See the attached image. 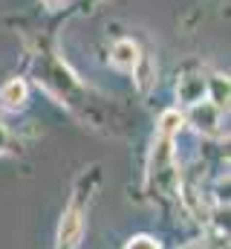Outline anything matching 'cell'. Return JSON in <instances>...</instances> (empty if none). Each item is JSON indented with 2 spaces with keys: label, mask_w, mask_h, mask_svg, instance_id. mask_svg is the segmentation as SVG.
I'll return each mask as SVG.
<instances>
[{
  "label": "cell",
  "mask_w": 231,
  "mask_h": 249,
  "mask_svg": "<svg viewBox=\"0 0 231 249\" xmlns=\"http://www.w3.org/2000/svg\"><path fill=\"white\" fill-rule=\"evenodd\" d=\"M113 64L118 67V70H133L136 64H139V58H142V53H139V47L133 44V41H116L113 44Z\"/></svg>",
  "instance_id": "cell-4"
},
{
  "label": "cell",
  "mask_w": 231,
  "mask_h": 249,
  "mask_svg": "<svg viewBox=\"0 0 231 249\" xmlns=\"http://www.w3.org/2000/svg\"><path fill=\"white\" fill-rule=\"evenodd\" d=\"M188 122L194 124L199 133H220V107H214L211 102H197L191 105V113H188Z\"/></svg>",
  "instance_id": "cell-1"
},
{
  "label": "cell",
  "mask_w": 231,
  "mask_h": 249,
  "mask_svg": "<svg viewBox=\"0 0 231 249\" xmlns=\"http://www.w3.org/2000/svg\"><path fill=\"white\" fill-rule=\"evenodd\" d=\"M6 145H9V136H6V130L0 127V151H6Z\"/></svg>",
  "instance_id": "cell-11"
},
{
  "label": "cell",
  "mask_w": 231,
  "mask_h": 249,
  "mask_svg": "<svg viewBox=\"0 0 231 249\" xmlns=\"http://www.w3.org/2000/svg\"><path fill=\"white\" fill-rule=\"evenodd\" d=\"M127 249H162L159 247V241H153V238H148V235H139V238H133Z\"/></svg>",
  "instance_id": "cell-10"
},
{
  "label": "cell",
  "mask_w": 231,
  "mask_h": 249,
  "mask_svg": "<svg viewBox=\"0 0 231 249\" xmlns=\"http://www.w3.org/2000/svg\"><path fill=\"white\" fill-rule=\"evenodd\" d=\"M133 72H136V87H139L142 93H148V90L153 87V61L142 55L139 64L133 67Z\"/></svg>",
  "instance_id": "cell-8"
},
{
  "label": "cell",
  "mask_w": 231,
  "mask_h": 249,
  "mask_svg": "<svg viewBox=\"0 0 231 249\" xmlns=\"http://www.w3.org/2000/svg\"><path fill=\"white\" fill-rule=\"evenodd\" d=\"M173 160V148H171V139L162 136L153 148V160H150V171L159 174V171H168V162Z\"/></svg>",
  "instance_id": "cell-7"
},
{
  "label": "cell",
  "mask_w": 231,
  "mask_h": 249,
  "mask_svg": "<svg viewBox=\"0 0 231 249\" xmlns=\"http://www.w3.org/2000/svg\"><path fill=\"white\" fill-rule=\"evenodd\" d=\"M41 3H44V6H47V9H58V6H61V3H64V0H41Z\"/></svg>",
  "instance_id": "cell-12"
},
{
  "label": "cell",
  "mask_w": 231,
  "mask_h": 249,
  "mask_svg": "<svg viewBox=\"0 0 231 249\" xmlns=\"http://www.w3.org/2000/svg\"><path fill=\"white\" fill-rule=\"evenodd\" d=\"M176 96H179V102L197 105V102H202V96H205V81H202L199 75H185V78L179 81V87H176Z\"/></svg>",
  "instance_id": "cell-5"
},
{
  "label": "cell",
  "mask_w": 231,
  "mask_h": 249,
  "mask_svg": "<svg viewBox=\"0 0 231 249\" xmlns=\"http://www.w3.org/2000/svg\"><path fill=\"white\" fill-rule=\"evenodd\" d=\"M205 96H211L214 107H229V78L226 75H214L205 81Z\"/></svg>",
  "instance_id": "cell-6"
},
{
  "label": "cell",
  "mask_w": 231,
  "mask_h": 249,
  "mask_svg": "<svg viewBox=\"0 0 231 249\" xmlns=\"http://www.w3.org/2000/svg\"><path fill=\"white\" fill-rule=\"evenodd\" d=\"M26 96H29V87H26L23 78H12V81L3 84V90H0V102H3V107H9V110L23 107Z\"/></svg>",
  "instance_id": "cell-3"
},
{
  "label": "cell",
  "mask_w": 231,
  "mask_h": 249,
  "mask_svg": "<svg viewBox=\"0 0 231 249\" xmlns=\"http://www.w3.org/2000/svg\"><path fill=\"white\" fill-rule=\"evenodd\" d=\"M182 122H185V119H182V113H179V110H165V113L159 116V133L171 139L173 133L182 127Z\"/></svg>",
  "instance_id": "cell-9"
},
{
  "label": "cell",
  "mask_w": 231,
  "mask_h": 249,
  "mask_svg": "<svg viewBox=\"0 0 231 249\" xmlns=\"http://www.w3.org/2000/svg\"><path fill=\"white\" fill-rule=\"evenodd\" d=\"M81 229H84V220H81V212L78 209H69L61 220V229H58V249H72L81 238Z\"/></svg>",
  "instance_id": "cell-2"
}]
</instances>
